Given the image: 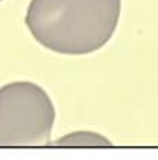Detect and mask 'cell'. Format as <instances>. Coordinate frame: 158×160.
Segmentation results:
<instances>
[{
	"label": "cell",
	"instance_id": "cell-1",
	"mask_svg": "<svg viewBox=\"0 0 158 160\" xmlns=\"http://www.w3.org/2000/svg\"><path fill=\"white\" fill-rule=\"evenodd\" d=\"M122 0H32L26 26L36 41L64 55L103 48L116 32Z\"/></svg>",
	"mask_w": 158,
	"mask_h": 160
},
{
	"label": "cell",
	"instance_id": "cell-2",
	"mask_svg": "<svg viewBox=\"0 0 158 160\" xmlns=\"http://www.w3.org/2000/svg\"><path fill=\"white\" fill-rule=\"evenodd\" d=\"M55 107L34 82L18 81L0 87V147L49 145Z\"/></svg>",
	"mask_w": 158,
	"mask_h": 160
},
{
	"label": "cell",
	"instance_id": "cell-3",
	"mask_svg": "<svg viewBox=\"0 0 158 160\" xmlns=\"http://www.w3.org/2000/svg\"><path fill=\"white\" fill-rule=\"evenodd\" d=\"M56 147H111V140L94 131H74L62 136L61 139L50 142Z\"/></svg>",
	"mask_w": 158,
	"mask_h": 160
},
{
	"label": "cell",
	"instance_id": "cell-4",
	"mask_svg": "<svg viewBox=\"0 0 158 160\" xmlns=\"http://www.w3.org/2000/svg\"><path fill=\"white\" fill-rule=\"evenodd\" d=\"M0 2H2V0H0Z\"/></svg>",
	"mask_w": 158,
	"mask_h": 160
}]
</instances>
